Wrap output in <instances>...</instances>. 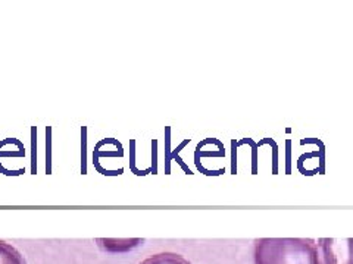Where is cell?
Returning <instances> with one entry per match:
<instances>
[{"mask_svg": "<svg viewBox=\"0 0 353 264\" xmlns=\"http://www.w3.org/2000/svg\"><path fill=\"white\" fill-rule=\"evenodd\" d=\"M253 260L255 264H323L315 241L307 238H261Z\"/></svg>", "mask_w": 353, "mask_h": 264, "instance_id": "1", "label": "cell"}, {"mask_svg": "<svg viewBox=\"0 0 353 264\" xmlns=\"http://www.w3.org/2000/svg\"><path fill=\"white\" fill-rule=\"evenodd\" d=\"M318 242L324 264H353V238H321Z\"/></svg>", "mask_w": 353, "mask_h": 264, "instance_id": "2", "label": "cell"}, {"mask_svg": "<svg viewBox=\"0 0 353 264\" xmlns=\"http://www.w3.org/2000/svg\"><path fill=\"white\" fill-rule=\"evenodd\" d=\"M99 247L109 252H124L137 247L141 239H96Z\"/></svg>", "mask_w": 353, "mask_h": 264, "instance_id": "3", "label": "cell"}, {"mask_svg": "<svg viewBox=\"0 0 353 264\" xmlns=\"http://www.w3.org/2000/svg\"><path fill=\"white\" fill-rule=\"evenodd\" d=\"M0 264H27V261L12 244L0 239Z\"/></svg>", "mask_w": 353, "mask_h": 264, "instance_id": "4", "label": "cell"}, {"mask_svg": "<svg viewBox=\"0 0 353 264\" xmlns=\"http://www.w3.org/2000/svg\"><path fill=\"white\" fill-rule=\"evenodd\" d=\"M140 264H192L185 257L176 252H158L143 260Z\"/></svg>", "mask_w": 353, "mask_h": 264, "instance_id": "5", "label": "cell"}]
</instances>
